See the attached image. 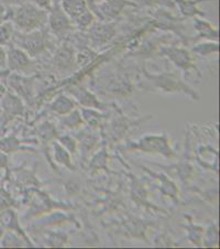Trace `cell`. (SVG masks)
Segmentation results:
<instances>
[{
	"label": "cell",
	"instance_id": "obj_1",
	"mask_svg": "<svg viewBox=\"0 0 220 249\" xmlns=\"http://www.w3.org/2000/svg\"><path fill=\"white\" fill-rule=\"evenodd\" d=\"M42 12L36 10V8L32 7L30 5L23 6L20 8L16 15V22L19 24L20 27L24 28H31L35 20Z\"/></svg>",
	"mask_w": 220,
	"mask_h": 249
},
{
	"label": "cell",
	"instance_id": "obj_2",
	"mask_svg": "<svg viewBox=\"0 0 220 249\" xmlns=\"http://www.w3.org/2000/svg\"><path fill=\"white\" fill-rule=\"evenodd\" d=\"M63 8L70 16H78L84 14L86 3L85 0H63Z\"/></svg>",
	"mask_w": 220,
	"mask_h": 249
},
{
	"label": "cell",
	"instance_id": "obj_3",
	"mask_svg": "<svg viewBox=\"0 0 220 249\" xmlns=\"http://www.w3.org/2000/svg\"><path fill=\"white\" fill-rule=\"evenodd\" d=\"M14 36V26L11 22L0 24V45H6Z\"/></svg>",
	"mask_w": 220,
	"mask_h": 249
},
{
	"label": "cell",
	"instance_id": "obj_4",
	"mask_svg": "<svg viewBox=\"0 0 220 249\" xmlns=\"http://www.w3.org/2000/svg\"><path fill=\"white\" fill-rule=\"evenodd\" d=\"M7 17H8V10L5 9V7L0 6V24L6 22Z\"/></svg>",
	"mask_w": 220,
	"mask_h": 249
},
{
	"label": "cell",
	"instance_id": "obj_5",
	"mask_svg": "<svg viewBox=\"0 0 220 249\" xmlns=\"http://www.w3.org/2000/svg\"><path fill=\"white\" fill-rule=\"evenodd\" d=\"M6 65V52L0 45V68H3Z\"/></svg>",
	"mask_w": 220,
	"mask_h": 249
},
{
	"label": "cell",
	"instance_id": "obj_6",
	"mask_svg": "<svg viewBox=\"0 0 220 249\" xmlns=\"http://www.w3.org/2000/svg\"><path fill=\"white\" fill-rule=\"evenodd\" d=\"M34 1L41 7H48L50 2H51V0H34Z\"/></svg>",
	"mask_w": 220,
	"mask_h": 249
},
{
	"label": "cell",
	"instance_id": "obj_7",
	"mask_svg": "<svg viewBox=\"0 0 220 249\" xmlns=\"http://www.w3.org/2000/svg\"><path fill=\"white\" fill-rule=\"evenodd\" d=\"M1 1L5 2V3H14V2L20 1V0H1Z\"/></svg>",
	"mask_w": 220,
	"mask_h": 249
}]
</instances>
